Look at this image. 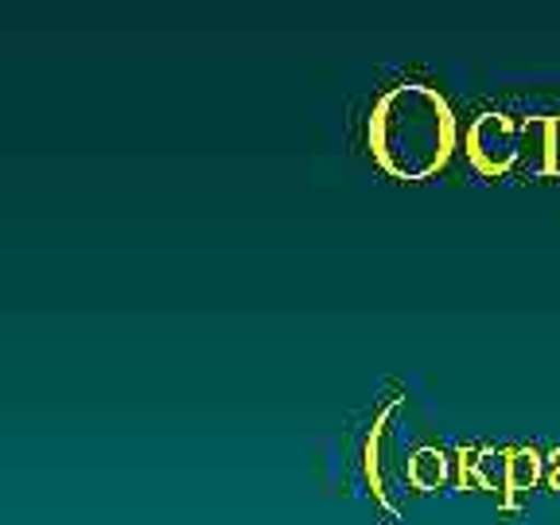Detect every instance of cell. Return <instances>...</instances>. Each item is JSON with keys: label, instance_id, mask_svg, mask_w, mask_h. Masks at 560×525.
Wrapping results in <instances>:
<instances>
[{"label": "cell", "instance_id": "1", "mask_svg": "<svg viewBox=\"0 0 560 525\" xmlns=\"http://www.w3.org/2000/svg\"><path fill=\"white\" fill-rule=\"evenodd\" d=\"M455 149V114L424 82L385 90L370 114V152L394 179H429Z\"/></svg>", "mask_w": 560, "mask_h": 525}]
</instances>
